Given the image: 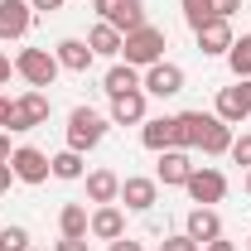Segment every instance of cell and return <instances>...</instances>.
Segmentation results:
<instances>
[{
    "instance_id": "30",
    "label": "cell",
    "mask_w": 251,
    "mask_h": 251,
    "mask_svg": "<svg viewBox=\"0 0 251 251\" xmlns=\"http://www.w3.org/2000/svg\"><path fill=\"white\" fill-rule=\"evenodd\" d=\"M164 251H203L188 232H179V237H164Z\"/></svg>"
},
{
    "instance_id": "19",
    "label": "cell",
    "mask_w": 251,
    "mask_h": 251,
    "mask_svg": "<svg viewBox=\"0 0 251 251\" xmlns=\"http://www.w3.org/2000/svg\"><path fill=\"white\" fill-rule=\"evenodd\" d=\"M193 34H198V49H203L208 58H218V53L232 49V25H227V20H208L203 29H193Z\"/></svg>"
},
{
    "instance_id": "12",
    "label": "cell",
    "mask_w": 251,
    "mask_h": 251,
    "mask_svg": "<svg viewBox=\"0 0 251 251\" xmlns=\"http://www.w3.org/2000/svg\"><path fill=\"white\" fill-rule=\"evenodd\" d=\"M34 25L29 0H0V39H25Z\"/></svg>"
},
{
    "instance_id": "10",
    "label": "cell",
    "mask_w": 251,
    "mask_h": 251,
    "mask_svg": "<svg viewBox=\"0 0 251 251\" xmlns=\"http://www.w3.org/2000/svg\"><path fill=\"white\" fill-rule=\"evenodd\" d=\"M116 203H126L130 213H150L159 203V179H145V174H130V179H121V198Z\"/></svg>"
},
{
    "instance_id": "40",
    "label": "cell",
    "mask_w": 251,
    "mask_h": 251,
    "mask_svg": "<svg viewBox=\"0 0 251 251\" xmlns=\"http://www.w3.org/2000/svg\"><path fill=\"white\" fill-rule=\"evenodd\" d=\"M242 188H247V198H251V169H247V179H242Z\"/></svg>"
},
{
    "instance_id": "25",
    "label": "cell",
    "mask_w": 251,
    "mask_h": 251,
    "mask_svg": "<svg viewBox=\"0 0 251 251\" xmlns=\"http://www.w3.org/2000/svg\"><path fill=\"white\" fill-rule=\"evenodd\" d=\"M49 164H53V179H68V184L87 174V164H82V155H77V150H58Z\"/></svg>"
},
{
    "instance_id": "23",
    "label": "cell",
    "mask_w": 251,
    "mask_h": 251,
    "mask_svg": "<svg viewBox=\"0 0 251 251\" xmlns=\"http://www.w3.org/2000/svg\"><path fill=\"white\" fill-rule=\"evenodd\" d=\"M87 198H92L97 208H101V203H116V198H121V179H116L111 169H92V174H87Z\"/></svg>"
},
{
    "instance_id": "2",
    "label": "cell",
    "mask_w": 251,
    "mask_h": 251,
    "mask_svg": "<svg viewBox=\"0 0 251 251\" xmlns=\"http://www.w3.org/2000/svg\"><path fill=\"white\" fill-rule=\"evenodd\" d=\"M106 116L101 111H92V106H73V116H68V150H92V145H101V135H106Z\"/></svg>"
},
{
    "instance_id": "34",
    "label": "cell",
    "mask_w": 251,
    "mask_h": 251,
    "mask_svg": "<svg viewBox=\"0 0 251 251\" xmlns=\"http://www.w3.org/2000/svg\"><path fill=\"white\" fill-rule=\"evenodd\" d=\"M106 251H145V247L130 242V237H116V242H106Z\"/></svg>"
},
{
    "instance_id": "18",
    "label": "cell",
    "mask_w": 251,
    "mask_h": 251,
    "mask_svg": "<svg viewBox=\"0 0 251 251\" xmlns=\"http://www.w3.org/2000/svg\"><path fill=\"white\" fill-rule=\"evenodd\" d=\"M121 44H126V34L116 29V25H106V20H97L92 34H87V49L101 53V58H121Z\"/></svg>"
},
{
    "instance_id": "36",
    "label": "cell",
    "mask_w": 251,
    "mask_h": 251,
    "mask_svg": "<svg viewBox=\"0 0 251 251\" xmlns=\"http://www.w3.org/2000/svg\"><path fill=\"white\" fill-rule=\"evenodd\" d=\"M10 184H15V169H10V164H0V193H5Z\"/></svg>"
},
{
    "instance_id": "9",
    "label": "cell",
    "mask_w": 251,
    "mask_h": 251,
    "mask_svg": "<svg viewBox=\"0 0 251 251\" xmlns=\"http://www.w3.org/2000/svg\"><path fill=\"white\" fill-rule=\"evenodd\" d=\"M10 169H15V179L20 184H44L49 174H53V164L44 150H34V145H20L15 155H10Z\"/></svg>"
},
{
    "instance_id": "27",
    "label": "cell",
    "mask_w": 251,
    "mask_h": 251,
    "mask_svg": "<svg viewBox=\"0 0 251 251\" xmlns=\"http://www.w3.org/2000/svg\"><path fill=\"white\" fill-rule=\"evenodd\" d=\"M184 20L193 29H203L208 20H218V15H213V0H184Z\"/></svg>"
},
{
    "instance_id": "41",
    "label": "cell",
    "mask_w": 251,
    "mask_h": 251,
    "mask_svg": "<svg viewBox=\"0 0 251 251\" xmlns=\"http://www.w3.org/2000/svg\"><path fill=\"white\" fill-rule=\"evenodd\" d=\"M29 251H39V247H29Z\"/></svg>"
},
{
    "instance_id": "32",
    "label": "cell",
    "mask_w": 251,
    "mask_h": 251,
    "mask_svg": "<svg viewBox=\"0 0 251 251\" xmlns=\"http://www.w3.org/2000/svg\"><path fill=\"white\" fill-rule=\"evenodd\" d=\"M34 15H53V10H63V0H29Z\"/></svg>"
},
{
    "instance_id": "33",
    "label": "cell",
    "mask_w": 251,
    "mask_h": 251,
    "mask_svg": "<svg viewBox=\"0 0 251 251\" xmlns=\"http://www.w3.org/2000/svg\"><path fill=\"white\" fill-rule=\"evenodd\" d=\"M53 251H87V237H63Z\"/></svg>"
},
{
    "instance_id": "6",
    "label": "cell",
    "mask_w": 251,
    "mask_h": 251,
    "mask_svg": "<svg viewBox=\"0 0 251 251\" xmlns=\"http://www.w3.org/2000/svg\"><path fill=\"white\" fill-rule=\"evenodd\" d=\"M140 87H145V97H179V92H184V68L159 58V63H150V68H145Z\"/></svg>"
},
{
    "instance_id": "16",
    "label": "cell",
    "mask_w": 251,
    "mask_h": 251,
    "mask_svg": "<svg viewBox=\"0 0 251 251\" xmlns=\"http://www.w3.org/2000/svg\"><path fill=\"white\" fill-rule=\"evenodd\" d=\"M184 232L198 242V247H208V242H218V237H222V218L213 213V208H193L188 222H184Z\"/></svg>"
},
{
    "instance_id": "35",
    "label": "cell",
    "mask_w": 251,
    "mask_h": 251,
    "mask_svg": "<svg viewBox=\"0 0 251 251\" xmlns=\"http://www.w3.org/2000/svg\"><path fill=\"white\" fill-rule=\"evenodd\" d=\"M10 155H15V150H10V135L0 130V164H10Z\"/></svg>"
},
{
    "instance_id": "31",
    "label": "cell",
    "mask_w": 251,
    "mask_h": 251,
    "mask_svg": "<svg viewBox=\"0 0 251 251\" xmlns=\"http://www.w3.org/2000/svg\"><path fill=\"white\" fill-rule=\"evenodd\" d=\"M237 10H242V0H213V15H218V20H232Z\"/></svg>"
},
{
    "instance_id": "20",
    "label": "cell",
    "mask_w": 251,
    "mask_h": 251,
    "mask_svg": "<svg viewBox=\"0 0 251 251\" xmlns=\"http://www.w3.org/2000/svg\"><path fill=\"white\" fill-rule=\"evenodd\" d=\"M203 111H184V116H174V150H198V140H203Z\"/></svg>"
},
{
    "instance_id": "1",
    "label": "cell",
    "mask_w": 251,
    "mask_h": 251,
    "mask_svg": "<svg viewBox=\"0 0 251 251\" xmlns=\"http://www.w3.org/2000/svg\"><path fill=\"white\" fill-rule=\"evenodd\" d=\"M164 49H169V34L159 29V25H140V29L126 34L121 44V58L130 63V68H150V63L164 58Z\"/></svg>"
},
{
    "instance_id": "5",
    "label": "cell",
    "mask_w": 251,
    "mask_h": 251,
    "mask_svg": "<svg viewBox=\"0 0 251 251\" xmlns=\"http://www.w3.org/2000/svg\"><path fill=\"white\" fill-rule=\"evenodd\" d=\"M213 116L227 121V126H242V121H247V116H251V77H237L232 87H222Z\"/></svg>"
},
{
    "instance_id": "4",
    "label": "cell",
    "mask_w": 251,
    "mask_h": 251,
    "mask_svg": "<svg viewBox=\"0 0 251 251\" xmlns=\"http://www.w3.org/2000/svg\"><path fill=\"white\" fill-rule=\"evenodd\" d=\"M49 121V97L39 92V87H29L25 97H15L10 101V126L5 130H34V126Z\"/></svg>"
},
{
    "instance_id": "29",
    "label": "cell",
    "mask_w": 251,
    "mask_h": 251,
    "mask_svg": "<svg viewBox=\"0 0 251 251\" xmlns=\"http://www.w3.org/2000/svg\"><path fill=\"white\" fill-rule=\"evenodd\" d=\"M227 155L237 159L242 169H251V130H247V135H237V140H232V150H227Z\"/></svg>"
},
{
    "instance_id": "8",
    "label": "cell",
    "mask_w": 251,
    "mask_h": 251,
    "mask_svg": "<svg viewBox=\"0 0 251 251\" xmlns=\"http://www.w3.org/2000/svg\"><path fill=\"white\" fill-rule=\"evenodd\" d=\"M184 188H188V198H193L198 208H213V203L227 198V179H222L218 169H193Z\"/></svg>"
},
{
    "instance_id": "26",
    "label": "cell",
    "mask_w": 251,
    "mask_h": 251,
    "mask_svg": "<svg viewBox=\"0 0 251 251\" xmlns=\"http://www.w3.org/2000/svg\"><path fill=\"white\" fill-rule=\"evenodd\" d=\"M227 63H232V77H251V34L232 39V49H227Z\"/></svg>"
},
{
    "instance_id": "17",
    "label": "cell",
    "mask_w": 251,
    "mask_h": 251,
    "mask_svg": "<svg viewBox=\"0 0 251 251\" xmlns=\"http://www.w3.org/2000/svg\"><path fill=\"white\" fill-rule=\"evenodd\" d=\"M53 58H58V68H68V73H87L97 53L87 49V39H63L58 49H53Z\"/></svg>"
},
{
    "instance_id": "38",
    "label": "cell",
    "mask_w": 251,
    "mask_h": 251,
    "mask_svg": "<svg viewBox=\"0 0 251 251\" xmlns=\"http://www.w3.org/2000/svg\"><path fill=\"white\" fill-rule=\"evenodd\" d=\"M5 126H10V97L0 92V130H5Z\"/></svg>"
},
{
    "instance_id": "42",
    "label": "cell",
    "mask_w": 251,
    "mask_h": 251,
    "mask_svg": "<svg viewBox=\"0 0 251 251\" xmlns=\"http://www.w3.org/2000/svg\"><path fill=\"white\" fill-rule=\"evenodd\" d=\"M247 251H251V242H247Z\"/></svg>"
},
{
    "instance_id": "22",
    "label": "cell",
    "mask_w": 251,
    "mask_h": 251,
    "mask_svg": "<svg viewBox=\"0 0 251 251\" xmlns=\"http://www.w3.org/2000/svg\"><path fill=\"white\" fill-rule=\"evenodd\" d=\"M198 150H203V155H227V150H232V126L218 121V116H208V121H203V140H198Z\"/></svg>"
},
{
    "instance_id": "39",
    "label": "cell",
    "mask_w": 251,
    "mask_h": 251,
    "mask_svg": "<svg viewBox=\"0 0 251 251\" xmlns=\"http://www.w3.org/2000/svg\"><path fill=\"white\" fill-rule=\"evenodd\" d=\"M203 251H237V247H232V242H222V237H218V242H208Z\"/></svg>"
},
{
    "instance_id": "15",
    "label": "cell",
    "mask_w": 251,
    "mask_h": 251,
    "mask_svg": "<svg viewBox=\"0 0 251 251\" xmlns=\"http://www.w3.org/2000/svg\"><path fill=\"white\" fill-rule=\"evenodd\" d=\"M140 145L145 150H174V116H145L140 121Z\"/></svg>"
},
{
    "instance_id": "14",
    "label": "cell",
    "mask_w": 251,
    "mask_h": 251,
    "mask_svg": "<svg viewBox=\"0 0 251 251\" xmlns=\"http://www.w3.org/2000/svg\"><path fill=\"white\" fill-rule=\"evenodd\" d=\"M87 232L97 242H116V237H126V213L116 203H101V208H92V227Z\"/></svg>"
},
{
    "instance_id": "11",
    "label": "cell",
    "mask_w": 251,
    "mask_h": 251,
    "mask_svg": "<svg viewBox=\"0 0 251 251\" xmlns=\"http://www.w3.org/2000/svg\"><path fill=\"white\" fill-rule=\"evenodd\" d=\"M198 164L188 159V150H159V164H155V179L164 188H184L188 184V174H193Z\"/></svg>"
},
{
    "instance_id": "24",
    "label": "cell",
    "mask_w": 251,
    "mask_h": 251,
    "mask_svg": "<svg viewBox=\"0 0 251 251\" xmlns=\"http://www.w3.org/2000/svg\"><path fill=\"white\" fill-rule=\"evenodd\" d=\"M87 227H92V213H87L82 203H63V213H58V232L63 237H87Z\"/></svg>"
},
{
    "instance_id": "37",
    "label": "cell",
    "mask_w": 251,
    "mask_h": 251,
    "mask_svg": "<svg viewBox=\"0 0 251 251\" xmlns=\"http://www.w3.org/2000/svg\"><path fill=\"white\" fill-rule=\"evenodd\" d=\"M10 73H15V63H10V58H5V53H0V87L10 82Z\"/></svg>"
},
{
    "instance_id": "13",
    "label": "cell",
    "mask_w": 251,
    "mask_h": 251,
    "mask_svg": "<svg viewBox=\"0 0 251 251\" xmlns=\"http://www.w3.org/2000/svg\"><path fill=\"white\" fill-rule=\"evenodd\" d=\"M111 126H140L145 121V87H135V92H121L111 97Z\"/></svg>"
},
{
    "instance_id": "21",
    "label": "cell",
    "mask_w": 251,
    "mask_h": 251,
    "mask_svg": "<svg viewBox=\"0 0 251 251\" xmlns=\"http://www.w3.org/2000/svg\"><path fill=\"white\" fill-rule=\"evenodd\" d=\"M135 87H140V68H130V63H111L106 77H101V92H106V97L135 92Z\"/></svg>"
},
{
    "instance_id": "7",
    "label": "cell",
    "mask_w": 251,
    "mask_h": 251,
    "mask_svg": "<svg viewBox=\"0 0 251 251\" xmlns=\"http://www.w3.org/2000/svg\"><path fill=\"white\" fill-rule=\"evenodd\" d=\"M92 10L106 20V25H116L121 34L145 25V5H140V0H92Z\"/></svg>"
},
{
    "instance_id": "28",
    "label": "cell",
    "mask_w": 251,
    "mask_h": 251,
    "mask_svg": "<svg viewBox=\"0 0 251 251\" xmlns=\"http://www.w3.org/2000/svg\"><path fill=\"white\" fill-rule=\"evenodd\" d=\"M0 251H29V232H25L20 222L0 227Z\"/></svg>"
},
{
    "instance_id": "3",
    "label": "cell",
    "mask_w": 251,
    "mask_h": 251,
    "mask_svg": "<svg viewBox=\"0 0 251 251\" xmlns=\"http://www.w3.org/2000/svg\"><path fill=\"white\" fill-rule=\"evenodd\" d=\"M15 73H20L29 87H53V77H58V58H53L49 49H20Z\"/></svg>"
}]
</instances>
